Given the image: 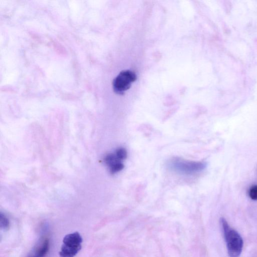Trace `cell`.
Listing matches in <instances>:
<instances>
[{"label": "cell", "mask_w": 257, "mask_h": 257, "mask_svg": "<svg viewBox=\"0 0 257 257\" xmlns=\"http://www.w3.org/2000/svg\"><path fill=\"white\" fill-rule=\"evenodd\" d=\"M229 255L230 257H239L242 253L244 242L240 235L231 228L226 220L221 219Z\"/></svg>", "instance_id": "1"}, {"label": "cell", "mask_w": 257, "mask_h": 257, "mask_svg": "<svg viewBox=\"0 0 257 257\" xmlns=\"http://www.w3.org/2000/svg\"><path fill=\"white\" fill-rule=\"evenodd\" d=\"M168 166L171 169L180 174L192 175L204 170L207 167V164L203 162L174 158L169 161Z\"/></svg>", "instance_id": "2"}, {"label": "cell", "mask_w": 257, "mask_h": 257, "mask_svg": "<svg viewBox=\"0 0 257 257\" xmlns=\"http://www.w3.org/2000/svg\"><path fill=\"white\" fill-rule=\"evenodd\" d=\"M82 239L78 232L66 235L59 252L60 257H74L81 249Z\"/></svg>", "instance_id": "3"}, {"label": "cell", "mask_w": 257, "mask_h": 257, "mask_svg": "<svg viewBox=\"0 0 257 257\" xmlns=\"http://www.w3.org/2000/svg\"><path fill=\"white\" fill-rule=\"evenodd\" d=\"M137 79L136 74L130 70L121 72L114 79L113 87L114 92L118 94L123 95L129 90L133 82Z\"/></svg>", "instance_id": "4"}, {"label": "cell", "mask_w": 257, "mask_h": 257, "mask_svg": "<svg viewBox=\"0 0 257 257\" xmlns=\"http://www.w3.org/2000/svg\"><path fill=\"white\" fill-rule=\"evenodd\" d=\"M49 249V240L47 238L41 239L33 249L29 257H45Z\"/></svg>", "instance_id": "5"}, {"label": "cell", "mask_w": 257, "mask_h": 257, "mask_svg": "<svg viewBox=\"0 0 257 257\" xmlns=\"http://www.w3.org/2000/svg\"><path fill=\"white\" fill-rule=\"evenodd\" d=\"M124 165L122 162L116 163L109 167L110 171L111 174H116L122 170Z\"/></svg>", "instance_id": "6"}, {"label": "cell", "mask_w": 257, "mask_h": 257, "mask_svg": "<svg viewBox=\"0 0 257 257\" xmlns=\"http://www.w3.org/2000/svg\"><path fill=\"white\" fill-rule=\"evenodd\" d=\"M0 226L3 230H7L9 227V221L7 217L2 214L0 215Z\"/></svg>", "instance_id": "7"}, {"label": "cell", "mask_w": 257, "mask_h": 257, "mask_svg": "<svg viewBox=\"0 0 257 257\" xmlns=\"http://www.w3.org/2000/svg\"><path fill=\"white\" fill-rule=\"evenodd\" d=\"M115 154L121 161L126 159L127 157V150L124 148H120L117 149Z\"/></svg>", "instance_id": "8"}, {"label": "cell", "mask_w": 257, "mask_h": 257, "mask_svg": "<svg viewBox=\"0 0 257 257\" xmlns=\"http://www.w3.org/2000/svg\"><path fill=\"white\" fill-rule=\"evenodd\" d=\"M249 196L252 200H257V185L254 186L250 189Z\"/></svg>", "instance_id": "9"}]
</instances>
